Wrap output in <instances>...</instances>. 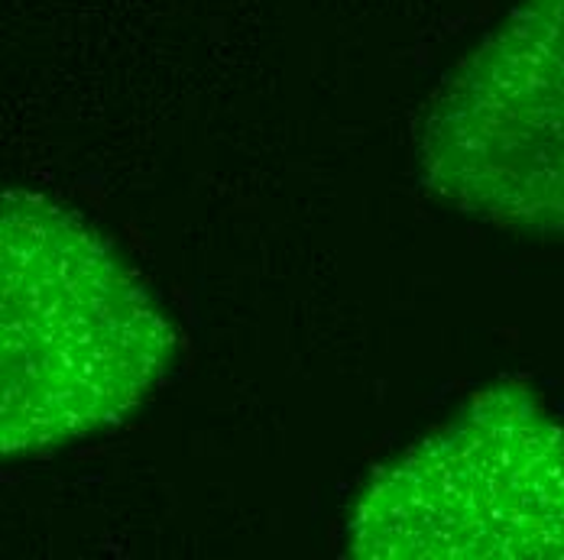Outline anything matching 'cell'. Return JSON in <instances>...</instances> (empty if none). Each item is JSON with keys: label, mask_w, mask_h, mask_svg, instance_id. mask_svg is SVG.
<instances>
[{"label": "cell", "mask_w": 564, "mask_h": 560, "mask_svg": "<svg viewBox=\"0 0 564 560\" xmlns=\"http://www.w3.org/2000/svg\"><path fill=\"white\" fill-rule=\"evenodd\" d=\"M0 450L78 441L143 402L175 347L111 243L33 191L0 215Z\"/></svg>", "instance_id": "6da1fadb"}, {"label": "cell", "mask_w": 564, "mask_h": 560, "mask_svg": "<svg viewBox=\"0 0 564 560\" xmlns=\"http://www.w3.org/2000/svg\"><path fill=\"white\" fill-rule=\"evenodd\" d=\"M364 560H564V425L519 386L480 393L360 493Z\"/></svg>", "instance_id": "7a4b0ae2"}, {"label": "cell", "mask_w": 564, "mask_h": 560, "mask_svg": "<svg viewBox=\"0 0 564 560\" xmlns=\"http://www.w3.org/2000/svg\"><path fill=\"white\" fill-rule=\"evenodd\" d=\"M419 168L467 215L564 233V0H525L445 81Z\"/></svg>", "instance_id": "3957f363"}]
</instances>
